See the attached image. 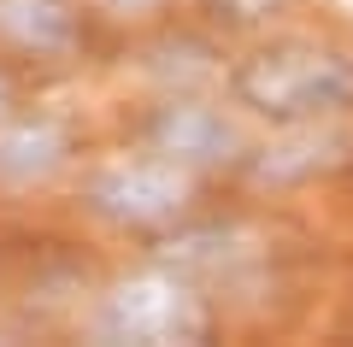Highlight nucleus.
<instances>
[{
  "label": "nucleus",
  "instance_id": "1",
  "mask_svg": "<svg viewBox=\"0 0 353 347\" xmlns=\"http://www.w3.org/2000/svg\"><path fill=\"white\" fill-rule=\"evenodd\" d=\"M236 95L253 112L283 118V124L330 118V112L353 106V59L318 53V48H277L236 71Z\"/></svg>",
  "mask_w": 353,
  "mask_h": 347
},
{
  "label": "nucleus",
  "instance_id": "2",
  "mask_svg": "<svg viewBox=\"0 0 353 347\" xmlns=\"http://www.w3.org/2000/svg\"><path fill=\"white\" fill-rule=\"evenodd\" d=\"M94 335L101 341H136V347H171V341H201L206 312L176 277H130L94 312Z\"/></svg>",
  "mask_w": 353,
  "mask_h": 347
},
{
  "label": "nucleus",
  "instance_id": "3",
  "mask_svg": "<svg viewBox=\"0 0 353 347\" xmlns=\"http://www.w3.org/2000/svg\"><path fill=\"white\" fill-rule=\"evenodd\" d=\"M83 195L112 224H165L189 200V171L176 159H118L88 177Z\"/></svg>",
  "mask_w": 353,
  "mask_h": 347
},
{
  "label": "nucleus",
  "instance_id": "4",
  "mask_svg": "<svg viewBox=\"0 0 353 347\" xmlns=\"http://www.w3.org/2000/svg\"><path fill=\"white\" fill-rule=\"evenodd\" d=\"M148 141L176 165H224V159H236V130L212 106H194V100L159 106L148 118Z\"/></svg>",
  "mask_w": 353,
  "mask_h": 347
},
{
  "label": "nucleus",
  "instance_id": "5",
  "mask_svg": "<svg viewBox=\"0 0 353 347\" xmlns=\"http://www.w3.org/2000/svg\"><path fill=\"white\" fill-rule=\"evenodd\" d=\"M65 165V130L53 118H18L0 130V183H41Z\"/></svg>",
  "mask_w": 353,
  "mask_h": 347
},
{
  "label": "nucleus",
  "instance_id": "6",
  "mask_svg": "<svg viewBox=\"0 0 353 347\" xmlns=\"http://www.w3.org/2000/svg\"><path fill=\"white\" fill-rule=\"evenodd\" d=\"M341 148H347V141H341L336 130H318L312 118H306L294 136L271 141V148L253 159V177H259V183H301V177H312V171H330V165L341 159Z\"/></svg>",
  "mask_w": 353,
  "mask_h": 347
},
{
  "label": "nucleus",
  "instance_id": "7",
  "mask_svg": "<svg viewBox=\"0 0 353 347\" xmlns=\"http://www.w3.org/2000/svg\"><path fill=\"white\" fill-rule=\"evenodd\" d=\"M0 36L30 53H65L77 41V18L65 0H0Z\"/></svg>",
  "mask_w": 353,
  "mask_h": 347
},
{
  "label": "nucleus",
  "instance_id": "8",
  "mask_svg": "<svg viewBox=\"0 0 353 347\" xmlns=\"http://www.w3.org/2000/svg\"><path fill=\"white\" fill-rule=\"evenodd\" d=\"M283 0H212V12L224 18V24H236V30H248V24H265V18L277 12Z\"/></svg>",
  "mask_w": 353,
  "mask_h": 347
},
{
  "label": "nucleus",
  "instance_id": "9",
  "mask_svg": "<svg viewBox=\"0 0 353 347\" xmlns=\"http://www.w3.org/2000/svg\"><path fill=\"white\" fill-rule=\"evenodd\" d=\"M112 6H148V0H112Z\"/></svg>",
  "mask_w": 353,
  "mask_h": 347
},
{
  "label": "nucleus",
  "instance_id": "10",
  "mask_svg": "<svg viewBox=\"0 0 353 347\" xmlns=\"http://www.w3.org/2000/svg\"><path fill=\"white\" fill-rule=\"evenodd\" d=\"M0 106H6V88H0Z\"/></svg>",
  "mask_w": 353,
  "mask_h": 347
}]
</instances>
